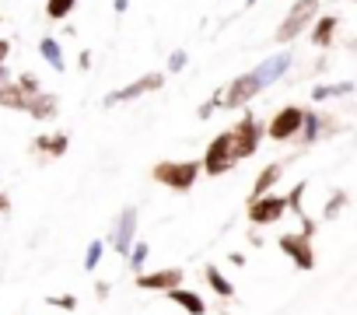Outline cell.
<instances>
[{"mask_svg": "<svg viewBox=\"0 0 357 315\" xmlns=\"http://www.w3.org/2000/svg\"><path fill=\"white\" fill-rule=\"evenodd\" d=\"M112 8H116V15H123V11L130 8V0H116V4H112Z\"/></svg>", "mask_w": 357, "mask_h": 315, "instance_id": "cell-35", "label": "cell"}, {"mask_svg": "<svg viewBox=\"0 0 357 315\" xmlns=\"http://www.w3.org/2000/svg\"><path fill=\"white\" fill-rule=\"evenodd\" d=\"M151 176H154L161 186L175 190V193H190V190L197 186L200 162H158V165L151 169Z\"/></svg>", "mask_w": 357, "mask_h": 315, "instance_id": "cell-1", "label": "cell"}, {"mask_svg": "<svg viewBox=\"0 0 357 315\" xmlns=\"http://www.w3.org/2000/svg\"><path fill=\"white\" fill-rule=\"evenodd\" d=\"M277 245H280V252H284L298 270L308 273V270L315 266V252H312V238H308V235H301V231H298V235H280Z\"/></svg>", "mask_w": 357, "mask_h": 315, "instance_id": "cell-8", "label": "cell"}, {"mask_svg": "<svg viewBox=\"0 0 357 315\" xmlns=\"http://www.w3.org/2000/svg\"><path fill=\"white\" fill-rule=\"evenodd\" d=\"M74 8H77V0H46V18L50 22H63V18L74 15Z\"/></svg>", "mask_w": 357, "mask_h": 315, "instance_id": "cell-23", "label": "cell"}, {"mask_svg": "<svg viewBox=\"0 0 357 315\" xmlns=\"http://www.w3.org/2000/svg\"><path fill=\"white\" fill-rule=\"evenodd\" d=\"M46 305H56V308H63V312H74V308H77V298H74V294H60V298H46Z\"/></svg>", "mask_w": 357, "mask_h": 315, "instance_id": "cell-30", "label": "cell"}, {"mask_svg": "<svg viewBox=\"0 0 357 315\" xmlns=\"http://www.w3.org/2000/svg\"><path fill=\"white\" fill-rule=\"evenodd\" d=\"M133 238H137V207H123V214L116 221V231H112V249L119 256H126Z\"/></svg>", "mask_w": 357, "mask_h": 315, "instance_id": "cell-12", "label": "cell"}, {"mask_svg": "<svg viewBox=\"0 0 357 315\" xmlns=\"http://www.w3.org/2000/svg\"><path fill=\"white\" fill-rule=\"evenodd\" d=\"M214 109H221V88H218V91L200 105V112H197V116H200V119H211V116H214Z\"/></svg>", "mask_w": 357, "mask_h": 315, "instance_id": "cell-28", "label": "cell"}, {"mask_svg": "<svg viewBox=\"0 0 357 315\" xmlns=\"http://www.w3.org/2000/svg\"><path fill=\"white\" fill-rule=\"evenodd\" d=\"M8 53H11V43H8V39H0V63L8 60Z\"/></svg>", "mask_w": 357, "mask_h": 315, "instance_id": "cell-34", "label": "cell"}, {"mask_svg": "<svg viewBox=\"0 0 357 315\" xmlns=\"http://www.w3.org/2000/svg\"><path fill=\"white\" fill-rule=\"evenodd\" d=\"M252 4H256V0H245V8H252Z\"/></svg>", "mask_w": 357, "mask_h": 315, "instance_id": "cell-37", "label": "cell"}, {"mask_svg": "<svg viewBox=\"0 0 357 315\" xmlns=\"http://www.w3.org/2000/svg\"><path fill=\"white\" fill-rule=\"evenodd\" d=\"M4 81H11V74L4 70V63H0V84H4Z\"/></svg>", "mask_w": 357, "mask_h": 315, "instance_id": "cell-36", "label": "cell"}, {"mask_svg": "<svg viewBox=\"0 0 357 315\" xmlns=\"http://www.w3.org/2000/svg\"><path fill=\"white\" fill-rule=\"evenodd\" d=\"M109 291H112V287H109L105 280H98V284H95V294H98V298H109Z\"/></svg>", "mask_w": 357, "mask_h": 315, "instance_id": "cell-33", "label": "cell"}, {"mask_svg": "<svg viewBox=\"0 0 357 315\" xmlns=\"http://www.w3.org/2000/svg\"><path fill=\"white\" fill-rule=\"evenodd\" d=\"M102 252H105V242H102V238L88 242V252H84V270H88V273H95V270H98V263H102Z\"/></svg>", "mask_w": 357, "mask_h": 315, "instance_id": "cell-26", "label": "cell"}, {"mask_svg": "<svg viewBox=\"0 0 357 315\" xmlns=\"http://www.w3.org/2000/svg\"><path fill=\"white\" fill-rule=\"evenodd\" d=\"M25 112L32 116V119H53L56 116V98L53 95H43V91H36L32 98H29V105H25Z\"/></svg>", "mask_w": 357, "mask_h": 315, "instance_id": "cell-17", "label": "cell"}, {"mask_svg": "<svg viewBox=\"0 0 357 315\" xmlns=\"http://www.w3.org/2000/svg\"><path fill=\"white\" fill-rule=\"evenodd\" d=\"M147 256H151V245H147V242H133V245H130V252H126L130 270H133V273H140V270H144V263H147Z\"/></svg>", "mask_w": 357, "mask_h": 315, "instance_id": "cell-25", "label": "cell"}, {"mask_svg": "<svg viewBox=\"0 0 357 315\" xmlns=\"http://www.w3.org/2000/svg\"><path fill=\"white\" fill-rule=\"evenodd\" d=\"M186 67V49H175L172 56H168V74H178Z\"/></svg>", "mask_w": 357, "mask_h": 315, "instance_id": "cell-31", "label": "cell"}, {"mask_svg": "<svg viewBox=\"0 0 357 315\" xmlns=\"http://www.w3.org/2000/svg\"><path fill=\"white\" fill-rule=\"evenodd\" d=\"M354 91V81H336V84H319L312 88V102H326V98H347Z\"/></svg>", "mask_w": 357, "mask_h": 315, "instance_id": "cell-21", "label": "cell"}, {"mask_svg": "<svg viewBox=\"0 0 357 315\" xmlns=\"http://www.w3.org/2000/svg\"><path fill=\"white\" fill-rule=\"evenodd\" d=\"M39 56H43L56 74H63V70H67V60H63V49H60V43H56V39H50V36H46V39L39 43Z\"/></svg>", "mask_w": 357, "mask_h": 315, "instance_id": "cell-20", "label": "cell"}, {"mask_svg": "<svg viewBox=\"0 0 357 315\" xmlns=\"http://www.w3.org/2000/svg\"><path fill=\"white\" fill-rule=\"evenodd\" d=\"M284 214H287V200H284V197H277V193H263V197L249 200V207H245V217H249V224H252V228L277 224Z\"/></svg>", "mask_w": 357, "mask_h": 315, "instance_id": "cell-4", "label": "cell"}, {"mask_svg": "<svg viewBox=\"0 0 357 315\" xmlns=\"http://www.w3.org/2000/svg\"><path fill=\"white\" fill-rule=\"evenodd\" d=\"M259 91H263V88H259V81H256L252 70H249V74H238V77L221 91V109H242V105H249Z\"/></svg>", "mask_w": 357, "mask_h": 315, "instance_id": "cell-7", "label": "cell"}, {"mask_svg": "<svg viewBox=\"0 0 357 315\" xmlns=\"http://www.w3.org/2000/svg\"><path fill=\"white\" fill-rule=\"evenodd\" d=\"M315 15H319V0H294L291 11H287V18L277 25L273 39H277L280 46H284V43H294V39L315 22Z\"/></svg>", "mask_w": 357, "mask_h": 315, "instance_id": "cell-2", "label": "cell"}, {"mask_svg": "<svg viewBox=\"0 0 357 315\" xmlns=\"http://www.w3.org/2000/svg\"><path fill=\"white\" fill-rule=\"evenodd\" d=\"M284 200H287V210H294V214L301 217V214H305V210H301V200H305V183H298V186L291 190V197H284Z\"/></svg>", "mask_w": 357, "mask_h": 315, "instance_id": "cell-27", "label": "cell"}, {"mask_svg": "<svg viewBox=\"0 0 357 315\" xmlns=\"http://www.w3.org/2000/svg\"><path fill=\"white\" fill-rule=\"evenodd\" d=\"M186 280V273L183 270H178V266H168V270H158V273H137V287L140 291H168V287H178V284H183Z\"/></svg>", "mask_w": 357, "mask_h": 315, "instance_id": "cell-11", "label": "cell"}, {"mask_svg": "<svg viewBox=\"0 0 357 315\" xmlns=\"http://www.w3.org/2000/svg\"><path fill=\"white\" fill-rule=\"evenodd\" d=\"M204 277H207V284H211V287H214L221 298H235V284H231V280H228V277H225V273L214 266V263L204 270Z\"/></svg>", "mask_w": 357, "mask_h": 315, "instance_id": "cell-22", "label": "cell"}, {"mask_svg": "<svg viewBox=\"0 0 357 315\" xmlns=\"http://www.w3.org/2000/svg\"><path fill=\"white\" fill-rule=\"evenodd\" d=\"M329 130H336V123L333 119H326V116H319V112H301V144H315L319 137H326Z\"/></svg>", "mask_w": 357, "mask_h": 315, "instance_id": "cell-13", "label": "cell"}, {"mask_svg": "<svg viewBox=\"0 0 357 315\" xmlns=\"http://www.w3.org/2000/svg\"><path fill=\"white\" fill-rule=\"evenodd\" d=\"M280 176H284V162L266 165V169L256 176V186H252V197H249V200H256V197H263V193H273V186H277Z\"/></svg>", "mask_w": 357, "mask_h": 315, "instance_id": "cell-18", "label": "cell"}, {"mask_svg": "<svg viewBox=\"0 0 357 315\" xmlns=\"http://www.w3.org/2000/svg\"><path fill=\"white\" fill-rule=\"evenodd\" d=\"M228 137H231V158H235V162H245L249 154H256V147H259V140H263V130H259L256 116L245 112V116L235 123V130H228Z\"/></svg>", "mask_w": 357, "mask_h": 315, "instance_id": "cell-3", "label": "cell"}, {"mask_svg": "<svg viewBox=\"0 0 357 315\" xmlns=\"http://www.w3.org/2000/svg\"><path fill=\"white\" fill-rule=\"evenodd\" d=\"M238 162L231 158V137L228 133H218L214 140H211V147H207V154H204V162H200V172H207V176H225V172H231Z\"/></svg>", "mask_w": 357, "mask_h": 315, "instance_id": "cell-5", "label": "cell"}, {"mask_svg": "<svg viewBox=\"0 0 357 315\" xmlns=\"http://www.w3.org/2000/svg\"><path fill=\"white\" fill-rule=\"evenodd\" d=\"M15 84H18V88H22V91L29 95V98H32V95L39 91V77H36V74H22V77H18Z\"/></svg>", "mask_w": 357, "mask_h": 315, "instance_id": "cell-29", "label": "cell"}, {"mask_svg": "<svg viewBox=\"0 0 357 315\" xmlns=\"http://www.w3.org/2000/svg\"><path fill=\"white\" fill-rule=\"evenodd\" d=\"M301 105H284L273 119H270V130H266V137H273V140H291L298 130H301Z\"/></svg>", "mask_w": 357, "mask_h": 315, "instance_id": "cell-10", "label": "cell"}, {"mask_svg": "<svg viewBox=\"0 0 357 315\" xmlns=\"http://www.w3.org/2000/svg\"><path fill=\"white\" fill-rule=\"evenodd\" d=\"M0 214H11V197L0 193Z\"/></svg>", "mask_w": 357, "mask_h": 315, "instance_id": "cell-32", "label": "cell"}, {"mask_svg": "<svg viewBox=\"0 0 357 315\" xmlns=\"http://www.w3.org/2000/svg\"><path fill=\"white\" fill-rule=\"evenodd\" d=\"M161 84H165V74H144V77H137V81H130V84H123V88L109 91V95L102 98V105H105V109H112V105L133 102V98H140V95H151V91H158Z\"/></svg>", "mask_w": 357, "mask_h": 315, "instance_id": "cell-6", "label": "cell"}, {"mask_svg": "<svg viewBox=\"0 0 357 315\" xmlns=\"http://www.w3.org/2000/svg\"><path fill=\"white\" fill-rule=\"evenodd\" d=\"M32 151L43 154V162H56V158L67 154V133H50V137L43 133V137H36Z\"/></svg>", "mask_w": 357, "mask_h": 315, "instance_id": "cell-14", "label": "cell"}, {"mask_svg": "<svg viewBox=\"0 0 357 315\" xmlns=\"http://www.w3.org/2000/svg\"><path fill=\"white\" fill-rule=\"evenodd\" d=\"M294 63V53H287V49H280V53H273V56H266L252 74H256V81H259V88H270V84H277L284 74H287V67Z\"/></svg>", "mask_w": 357, "mask_h": 315, "instance_id": "cell-9", "label": "cell"}, {"mask_svg": "<svg viewBox=\"0 0 357 315\" xmlns=\"http://www.w3.org/2000/svg\"><path fill=\"white\" fill-rule=\"evenodd\" d=\"M165 294H168V301H175L178 308H186L190 315H204V312H207V305H204V298H200L197 291H190V287H183V284H178V287H168Z\"/></svg>", "mask_w": 357, "mask_h": 315, "instance_id": "cell-15", "label": "cell"}, {"mask_svg": "<svg viewBox=\"0 0 357 315\" xmlns=\"http://www.w3.org/2000/svg\"><path fill=\"white\" fill-rule=\"evenodd\" d=\"M340 22L343 18H336V15H322V18H315V29H312V43L319 46V49H326L333 39H336V29H340Z\"/></svg>", "mask_w": 357, "mask_h": 315, "instance_id": "cell-16", "label": "cell"}, {"mask_svg": "<svg viewBox=\"0 0 357 315\" xmlns=\"http://www.w3.org/2000/svg\"><path fill=\"white\" fill-rule=\"evenodd\" d=\"M0 105H4V109H18V112H25L29 95H25L15 81H4V84H0Z\"/></svg>", "mask_w": 357, "mask_h": 315, "instance_id": "cell-19", "label": "cell"}, {"mask_svg": "<svg viewBox=\"0 0 357 315\" xmlns=\"http://www.w3.org/2000/svg\"><path fill=\"white\" fill-rule=\"evenodd\" d=\"M350 203V197H347V190H336L333 193V200H326V207H322V217L326 221H336L340 214H343V207Z\"/></svg>", "mask_w": 357, "mask_h": 315, "instance_id": "cell-24", "label": "cell"}]
</instances>
